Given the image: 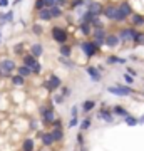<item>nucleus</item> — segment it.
Listing matches in <instances>:
<instances>
[{"instance_id": "nucleus-1", "label": "nucleus", "mask_w": 144, "mask_h": 151, "mask_svg": "<svg viewBox=\"0 0 144 151\" xmlns=\"http://www.w3.org/2000/svg\"><path fill=\"white\" fill-rule=\"evenodd\" d=\"M39 116H40V121L45 126H50V124L55 121V111H54V103L49 104V106H40L39 108Z\"/></svg>"}, {"instance_id": "nucleus-2", "label": "nucleus", "mask_w": 144, "mask_h": 151, "mask_svg": "<svg viewBox=\"0 0 144 151\" xmlns=\"http://www.w3.org/2000/svg\"><path fill=\"white\" fill-rule=\"evenodd\" d=\"M0 69H2V77H9L10 79V76L15 72L17 69V64L14 59H9V57H4V59L0 60Z\"/></svg>"}, {"instance_id": "nucleus-3", "label": "nucleus", "mask_w": 144, "mask_h": 151, "mask_svg": "<svg viewBox=\"0 0 144 151\" xmlns=\"http://www.w3.org/2000/svg\"><path fill=\"white\" fill-rule=\"evenodd\" d=\"M45 89H47L49 92H54V91H57L60 86H62V81H60V77L59 76H55V74H50L49 76V79L42 84Z\"/></svg>"}, {"instance_id": "nucleus-4", "label": "nucleus", "mask_w": 144, "mask_h": 151, "mask_svg": "<svg viewBox=\"0 0 144 151\" xmlns=\"http://www.w3.org/2000/svg\"><path fill=\"white\" fill-rule=\"evenodd\" d=\"M79 47L82 49V52H84L87 57H92V55L97 54V50H99V45L96 42H92V40H85V42H80Z\"/></svg>"}, {"instance_id": "nucleus-5", "label": "nucleus", "mask_w": 144, "mask_h": 151, "mask_svg": "<svg viewBox=\"0 0 144 151\" xmlns=\"http://www.w3.org/2000/svg\"><path fill=\"white\" fill-rule=\"evenodd\" d=\"M52 39L55 40L57 44H65L67 42V39H69V34H67V30L62 27H52Z\"/></svg>"}, {"instance_id": "nucleus-6", "label": "nucleus", "mask_w": 144, "mask_h": 151, "mask_svg": "<svg viewBox=\"0 0 144 151\" xmlns=\"http://www.w3.org/2000/svg\"><path fill=\"white\" fill-rule=\"evenodd\" d=\"M107 92H111V94H114V96H131L133 94V89L129 86H109L107 87Z\"/></svg>"}, {"instance_id": "nucleus-7", "label": "nucleus", "mask_w": 144, "mask_h": 151, "mask_svg": "<svg viewBox=\"0 0 144 151\" xmlns=\"http://www.w3.org/2000/svg\"><path fill=\"white\" fill-rule=\"evenodd\" d=\"M136 32H138L136 29L128 27V29H123V30H119L117 37H119V40H123V42H129V40H133V39H134Z\"/></svg>"}, {"instance_id": "nucleus-8", "label": "nucleus", "mask_w": 144, "mask_h": 151, "mask_svg": "<svg viewBox=\"0 0 144 151\" xmlns=\"http://www.w3.org/2000/svg\"><path fill=\"white\" fill-rule=\"evenodd\" d=\"M106 30L104 29H92V42H96L99 47H101L104 40H106Z\"/></svg>"}, {"instance_id": "nucleus-9", "label": "nucleus", "mask_w": 144, "mask_h": 151, "mask_svg": "<svg viewBox=\"0 0 144 151\" xmlns=\"http://www.w3.org/2000/svg\"><path fill=\"white\" fill-rule=\"evenodd\" d=\"M37 136L40 138V141H42V145L45 146V148H50V146L55 143L52 134H50V131H37Z\"/></svg>"}, {"instance_id": "nucleus-10", "label": "nucleus", "mask_w": 144, "mask_h": 151, "mask_svg": "<svg viewBox=\"0 0 144 151\" xmlns=\"http://www.w3.org/2000/svg\"><path fill=\"white\" fill-rule=\"evenodd\" d=\"M102 10H104V7H102V4H99V2H91V4L87 5V12H91L94 17H99L102 14Z\"/></svg>"}, {"instance_id": "nucleus-11", "label": "nucleus", "mask_w": 144, "mask_h": 151, "mask_svg": "<svg viewBox=\"0 0 144 151\" xmlns=\"http://www.w3.org/2000/svg\"><path fill=\"white\" fill-rule=\"evenodd\" d=\"M20 150L22 151H35V139H34V138H30V136L24 138Z\"/></svg>"}, {"instance_id": "nucleus-12", "label": "nucleus", "mask_w": 144, "mask_h": 151, "mask_svg": "<svg viewBox=\"0 0 144 151\" xmlns=\"http://www.w3.org/2000/svg\"><path fill=\"white\" fill-rule=\"evenodd\" d=\"M102 15L106 17V19L114 20V19H116V15H117V5H107V7H104Z\"/></svg>"}, {"instance_id": "nucleus-13", "label": "nucleus", "mask_w": 144, "mask_h": 151, "mask_svg": "<svg viewBox=\"0 0 144 151\" xmlns=\"http://www.w3.org/2000/svg\"><path fill=\"white\" fill-rule=\"evenodd\" d=\"M85 70H87V76H89L94 82H99L102 79V74L99 72V69H97V67H94V65H89Z\"/></svg>"}, {"instance_id": "nucleus-14", "label": "nucleus", "mask_w": 144, "mask_h": 151, "mask_svg": "<svg viewBox=\"0 0 144 151\" xmlns=\"http://www.w3.org/2000/svg\"><path fill=\"white\" fill-rule=\"evenodd\" d=\"M25 81H27V79H24V77L19 76V74H12L10 76V84L14 87H17V89H20V87L25 86Z\"/></svg>"}, {"instance_id": "nucleus-15", "label": "nucleus", "mask_w": 144, "mask_h": 151, "mask_svg": "<svg viewBox=\"0 0 144 151\" xmlns=\"http://www.w3.org/2000/svg\"><path fill=\"white\" fill-rule=\"evenodd\" d=\"M15 74L22 76L24 79H29V77L32 76V69H30V67H27V65H24V64H20V65H17Z\"/></svg>"}, {"instance_id": "nucleus-16", "label": "nucleus", "mask_w": 144, "mask_h": 151, "mask_svg": "<svg viewBox=\"0 0 144 151\" xmlns=\"http://www.w3.org/2000/svg\"><path fill=\"white\" fill-rule=\"evenodd\" d=\"M119 37L116 35V34H107L106 35V40H104V44H106L107 47H117L119 45Z\"/></svg>"}, {"instance_id": "nucleus-17", "label": "nucleus", "mask_w": 144, "mask_h": 151, "mask_svg": "<svg viewBox=\"0 0 144 151\" xmlns=\"http://www.w3.org/2000/svg\"><path fill=\"white\" fill-rule=\"evenodd\" d=\"M37 62H39V59H35L32 54H24V55H22V64L27 65V67H30V69H32Z\"/></svg>"}, {"instance_id": "nucleus-18", "label": "nucleus", "mask_w": 144, "mask_h": 151, "mask_svg": "<svg viewBox=\"0 0 144 151\" xmlns=\"http://www.w3.org/2000/svg\"><path fill=\"white\" fill-rule=\"evenodd\" d=\"M29 54H32L35 59H39V57L44 54V45H42V44H39V42L37 44H32V45H30V52H29Z\"/></svg>"}, {"instance_id": "nucleus-19", "label": "nucleus", "mask_w": 144, "mask_h": 151, "mask_svg": "<svg viewBox=\"0 0 144 151\" xmlns=\"http://www.w3.org/2000/svg\"><path fill=\"white\" fill-rule=\"evenodd\" d=\"M50 134H52L55 143H60V141L64 139V129H62V128H52V129H50Z\"/></svg>"}, {"instance_id": "nucleus-20", "label": "nucleus", "mask_w": 144, "mask_h": 151, "mask_svg": "<svg viewBox=\"0 0 144 151\" xmlns=\"http://www.w3.org/2000/svg\"><path fill=\"white\" fill-rule=\"evenodd\" d=\"M117 9L123 12L126 17H131V15L134 14V12H133V7H131V4H129V2H123V4H119Z\"/></svg>"}, {"instance_id": "nucleus-21", "label": "nucleus", "mask_w": 144, "mask_h": 151, "mask_svg": "<svg viewBox=\"0 0 144 151\" xmlns=\"http://www.w3.org/2000/svg\"><path fill=\"white\" fill-rule=\"evenodd\" d=\"M112 114H114V116H119V118H128L129 111L126 108H123V106H114V108H112Z\"/></svg>"}, {"instance_id": "nucleus-22", "label": "nucleus", "mask_w": 144, "mask_h": 151, "mask_svg": "<svg viewBox=\"0 0 144 151\" xmlns=\"http://www.w3.org/2000/svg\"><path fill=\"white\" fill-rule=\"evenodd\" d=\"M37 19H39V20H42V22H49V20H52L50 10H49V9H42V10H39V12H37Z\"/></svg>"}, {"instance_id": "nucleus-23", "label": "nucleus", "mask_w": 144, "mask_h": 151, "mask_svg": "<svg viewBox=\"0 0 144 151\" xmlns=\"http://www.w3.org/2000/svg\"><path fill=\"white\" fill-rule=\"evenodd\" d=\"M94 108H96V101L94 99H85L82 103V113H91Z\"/></svg>"}, {"instance_id": "nucleus-24", "label": "nucleus", "mask_w": 144, "mask_h": 151, "mask_svg": "<svg viewBox=\"0 0 144 151\" xmlns=\"http://www.w3.org/2000/svg\"><path fill=\"white\" fill-rule=\"evenodd\" d=\"M99 118L104 119L106 123H112V121H114V114H112L111 111H107V109H102L101 113H99Z\"/></svg>"}, {"instance_id": "nucleus-25", "label": "nucleus", "mask_w": 144, "mask_h": 151, "mask_svg": "<svg viewBox=\"0 0 144 151\" xmlns=\"http://www.w3.org/2000/svg\"><path fill=\"white\" fill-rule=\"evenodd\" d=\"M59 52H60V57H70L72 49H70V45H67V44H60Z\"/></svg>"}, {"instance_id": "nucleus-26", "label": "nucleus", "mask_w": 144, "mask_h": 151, "mask_svg": "<svg viewBox=\"0 0 144 151\" xmlns=\"http://www.w3.org/2000/svg\"><path fill=\"white\" fill-rule=\"evenodd\" d=\"M133 19H131V24L133 25H136V27H141V25H144V17L139 15V14H133Z\"/></svg>"}, {"instance_id": "nucleus-27", "label": "nucleus", "mask_w": 144, "mask_h": 151, "mask_svg": "<svg viewBox=\"0 0 144 151\" xmlns=\"http://www.w3.org/2000/svg\"><path fill=\"white\" fill-rule=\"evenodd\" d=\"M107 64H126V59L119 57V55H111V57H107Z\"/></svg>"}, {"instance_id": "nucleus-28", "label": "nucleus", "mask_w": 144, "mask_h": 151, "mask_svg": "<svg viewBox=\"0 0 144 151\" xmlns=\"http://www.w3.org/2000/svg\"><path fill=\"white\" fill-rule=\"evenodd\" d=\"M40 124H42V121H39V119L32 118L30 121H29V128H30L32 131H39V129H40Z\"/></svg>"}, {"instance_id": "nucleus-29", "label": "nucleus", "mask_w": 144, "mask_h": 151, "mask_svg": "<svg viewBox=\"0 0 144 151\" xmlns=\"http://www.w3.org/2000/svg\"><path fill=\"white\" fill-rule=\"evenodd\" d=\"M49 10H50V15H52V19H59L60 15H62V9H60V7H50V9H49Z\"/></svg>"}, {"instance_id": "nucleus-30", "label": "nucleus", "mask_w": 144, "mask_h": 151, "mask_svg": "<svg viewBox=\"0 0 144 151\" xmlns=\"http://www.w3.org/2000/svg\"><path fill=\"white\" fill-rule=\"evenodd\" d=\"M133 42L136 44V45H143V44H144V32H136Z\"/></svg>"}, {"instance_id": "nucleus-31", "label": "nucleus", "mask_w": 144, "mask_h": 151, "mask_svg": "<svg viewBox=\"0 0 144 151\" xmlns=\"http://www.w3.org/2000/svg\"><path fill=\"white\" fill-rule=\"evenodd\" d=\"M91 27L92 29H104V22H102L99 17H94L92 22H91Z\"/></svg>"}, {"instance_id": "nucleus-32", "label": "nucleus", "mask_w": 144, "mask_h": 151, "mask_svg": "<svg viewBox=\"0 0 144 151\" xmlns=\"http://www.w3.org/2000/svg\"><path fill=\"white\" fill-rule=\"evenodd\" d=\"M124 121H126L128 126H138V124H139L138 118H134V116H131V114H129L128 118H124Z\"/></svg>"}, {"instance_id": "nucleus-33", "label": "nucleus", "mask_w": 144, "mask_h": 151, "mask_svg": "<svg viewBox=\"0 0 144 151\" xmlns=\"http://www.w3.org/2000/svg\"><path fill=\"white\" fill-rule=\"evenodd\" d=\"M80 32L84 34V35H91L92 34V27L89 24H80Z\"/></svg>"}, {"instance_id": "nucleus-34", "label": "nucleus", "mask_w": 144, "mask_h": 151, "mask_svg": "<svg viewBox=\"0 0 144 151\" xmlns=\"http://www.w3.org/2000/svg\"><path fill=\"white\" fill-rule=\"evenodd\" d=\"M91 124H92V121H91V118H85L82 123H80V129L82 131H85V129H89L91 128Z\"/></svg>"}, {"instance_id": "nucleus-35", "label": "nucleus", "mask_w": 144, "mask_h": 151, "mask_svg": "<svg viewBox=\"0 0 144 151\" xmlns=\"http://www.w3.org/2000/svg\"><path fill=\"white\" fill-rule=\"evenodd\" d=\"M60 64H64L65 67H75V64L72 62V60H69V57H60Z\"/></svg>"}, {"instance_id": "nucleus-36", "label": "nucleus", "mask_w": 144, "mask_h": 151, "mask_svg": "<svg viewBox=\"0 0 144 151\" xmlns=\"http://www.w3.org/2000/svg\"><path fill=\"white\" fill-rule=\"evenodd\" d=\"M39 74H42V64H40V62H37V64L32 67V76H39Z\"/></svg>"}, {"instance_id": "nucleus-37", "label": "nucleus", "mask_w": 144, "mask_h": 151, "mask_svg": "<svg viewBox=\"0 0 144 151\" xmlns=\"http://www.w3.org/2000/svg\"><path fill=\"white\" fill-rule=\"evenodd\" d=\"M32 32L35 34V35H42V32H44L42 25H39V24H34V25H32Z\"/></svg>"}, {"instance_id": "nucleus-38", "label": "nucleus", "mask_w": 144, "mask_h": 151, "mask_svg": "<svg viewBox=\"0 0 144 151\" xmlns=\"http://www.w3.org/2000/svg\"><path fill=\"white\" fill-rule=\"evenodd\" d=\"M52 99H54V104H62V103H64L65 97L62 96V94H55V96H54Z\"/></svg>"}, {"instance_id": "nucleus-39", "label": "nucleus", "mask_w": 144, "mask_h": 151, "mask_svg": "<svg viewBox=\"0 0 144 151\" xmlns=\"http://www.w3.org/2000/svg\"><path fill=\"white\" fill-rule=\"evenodd\" d=\"M14 52H15V54L24 55V44H15V47H14Z\"/></svg>"}, {"instance_id": "nucleus-40", "label": "nucleus", "mask_w": 144, "mask_h": 151, "mask_svg": "<svg viewBox=\"0 0 144 151\" xmlns=\"http://www.w3.org/2000/svg\"><path fill=\"white\" fill-rule=\"evenodd\" d=\"M34 9H35V10H42V9H45V7H44V0H35V4H34Z\"/></svg>"}, {"instance_id": "nucleus-41", "label": "nucleus", "mask_w": 144, "mask_h": 151, "mask_svg": "<svg viewBox=\"0 0 144 151\" xmlns=\"http://www.w3.org/2000/svg\"><path fill=\"white\" fill-rule=\"evenodd\" d=\"M82 4H84V0H72L70 2V7L72 9H79V7H82Z\"/></svg>"}, {"instance_id": "nucleus-42", "label": "nucleus", "mask_w": 144, "mask_h": 151, "mask_svg": "<svg viewBox=\"0 0 144 151\" xmlns=\"http://www.w3.org/2000/svg\"><path fill=\"white\" fill-rule=\"evenodd\" d=\"M55 5H57L55 0H44V7L45 9H50V7H55Z\"/></svg>"}, {"instance_id": "nucleus-43", "label": "nucleus", "mask_w": 144, "mask_h": 151, "mask_svg": "<svg viewBox=\"0 0 144 151\" xmlns=\"http://www.w3.org/2000/svg\"><path fill=\"white\" fill-rule=\"evenodd\" d=\"M60 94H62L64 97H67L70 94V89L69 87H65V86H60Z\"/></svg>"}, {"instance_id": "nucleus-44", "label": "nucleus", "mask_w": 144, "mask_h": 151, "mask_svg": "<svg viewBox=\"0 0 144 151\" xmlns=\"http://www.w3.org/2000/svg\"><path fill=\"white\" fill-rule=\"evenodd\" d=\"M77 123H79V119H77V118H70V121H69V128H75V126H77Z\"/></svg>"}, {"instance_id": "nucleus-45", "label": "nucleus", "mask_w": 144, "mask_h": 151, "mask_svg": "<svg viewBox=\"0 0 144 151\" xmlns=\"http://www.w3.org/2000/svg\"><path fill=\"white\" fill-rule=\"evenodd\" d=\"M124 81L128 82V84H133V82H134V77H133V76H129V74H124Z\"/></svg>"}, {"instance_id": "nucleus-46", "label": "nucleus", "mask_w": 144, "mask_h": 151, "mask_svg": "<svg viewBox=\"0 0 144 151\" xmlns=\"http://www.w3.org/2000/svg\"><path fill=\"white\" fill-rule=\"evenodd\" d=\"M70 118H77V106H72V109H70Z\"/></svg>"}, {"instance_id": "nucleus-47", "label": "nucleus", "mask_w": 144, "mask_h": 151, "mask_svg": "<svg viewBox=\"0 0 144 151\" xmlns=\"http://www.w3.org/2000/svg\"><path fill=\"white\" fill-rule=\"evenodd\" d=\"M10 5V2L9 0H0V9H5V7Z\"/></svg>"}, {"instance_id": "nucleus-48", "label": "nucleus", "mask_w": 144, "mask_h": 151, "mask_svg": "<svg viewBox=\"0 0 144 151\" xmlns=\"http://www.w3.org/2000/svg\"><path fill=\"white\" fill-rule=\"evenodd\" d=\"M77 143H79L80 146H84V138H82V134H80V133L77 134Z\"/></svg>"}, {"instance_id": "nucleus-49", "label": "nucleus", "mask_w": 144, "mask_h": 151, "mask_svg": "<svg viewBox=\"0 0 144 151\" xmlns=\"http://www.w3.org/2000/svg\"><path fill=\"white\" fill-rule=\"evenodd\" d=\"M128 74H129V76H133V77H136V74H138V72H136L134 69H128Z\"/></svg>"}, {"instance_id": "nucleus-50", "label": "nucleus", "mask_w": 144, "mask_h": 151, "mask_svg": "<svg viewBox=\"0 0 144 151\" xmlns=\"http://www.w3.org/2000/svg\"><path fill=\"white\" fill-rule=\"evenodd\" d=\"M22 0H15V2H14V4H12V5H19V4H20Z\"/></svg>"}, {"instance_id": "nucleus-51", "label": "nucleus", "mask_w": 144, "mask_h": 151, "mask_svg": "<svg viewBox=\"0 0 144 151\" xmlns=\"http://www.w3.org/2000/svg\"><path fill=\"white\" fill-rule=\"evenodd\" d=\"M138 121H139V123H144V116H141V118H139Z\"/></svg>"}, {"instance_id": "nucleus-52", "label": "nucleus", "mask_w": 144, "mask_h": 151, "mask_svg": "<svg viewBox=\"0 0 144 151\" xmlns=\"http://www.w3.org/2000/svg\"><path fill=\"white\" fill-rule=\"evenodd\" d=\"M0 79H2V69H0Z\"/></svg>"}, {"instance_id": "nucleus-53", "label": "nucleus", "mask_w": 144, "mask_h": 151, "mask_svg": "<svg viewBox=\"0 0 144 151\" xmlns=\"http://www.w3.org/2000/svg\"><path fill=\"white\" fill-rule=\"evenodd\" d=\"M0 35H2V27H0Z\"/></svg>"}, {"instance_id": "nucleus-54", "label": "nucleus", "mask_w": 144, "mask_h": 151, "mask_svg": "<svg viewBox=\"0 0 144 151\" xmlns=\"http://www.w3.org/2000/svg\"><path fill=\"white\" fill-rule=\"evenodd\" d=\"M0 42H2V35H0Z\"/></svg>"}]
</instances>
